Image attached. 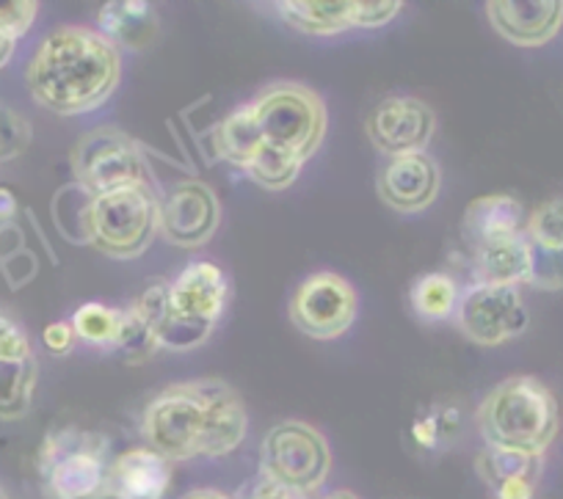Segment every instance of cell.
Returning a JSON list of instances; mask_svg holds the SVG:
<instances>
[{"instance_id":"1","label":"cell","mask_w":563,"mask_h":499,"mask_svg":"<svg viewBox=\"0 0 563 499\" xmlns=\"http://www.w3.org/2000/svg\"><path fill=\"white\" fill-rule=\"evenodd\" d=\"M327 102L299 80L263 86L213 130L216 155L265 191H288L327 138Z\"/></svg>"},{"instance_id":"2","label":"cell","mask_w":563,"mask_h":499,"mask_svg":"<svg viewBox=\"0 0 563 499\" xmlns=\"http://www.w3.org/2000/svg\"><path fill=\"white\" fill-rule=\"evenodd\" d=\"M144 447L169 464L191 458H224L249 433L243 398L221 378L177 381L161 389L141 411Z\"/></svg>"},{"instance_id":"3","label":"cell","mask_w":563,"mask_h":499,"mask_svg":"<svg viewBox=\"0 0 563 499\" xmlns=\"http://www.w3.org/2000/svg\"><path fill=\"white\" fill-rule=\"evenodd\" d=\"M122 80V51L89 25H58L36 45L25 86L56 117H84L111 100Z\"/></svg>"},{"instance_id":"4","label":"cell","mask_w":563,"mask_h":499,"mask_svg":"<svg viewBox=\"0 0 563 499\" xmlns=\"http://www.w3.org/2000/svg\"><path fill=\"white\" fill-rule=\"evenodd\" d=\"M230 303V279L210 259L186 265L175 281L155 279L130 307L150 325L161 348L191 351L208 343Z\"/></svg>"},{"instance_id":"5","label":"cell","mask_w":563,"mask_h":499,"mask_svg":"<svg viewBox=\"0 0 563 499\" xmlns=\"http://www.w3.org/2000/svg\"><path fill=\"white\" fill-rule=\"evenodd\" d=\"M475 428L484 447L544 458L561 431V411L544 381L536 376H511L481 400Z\"/></svg>"},{"instance_id":"6","label":"cell","mask_w":563,"mask_h":499,"mask_svg":"<svg viewBox=\"0 0 563 499\" xmlns=\"http://www.w3.org/2000/svg\"><path fill=\"white\" fill-rule=\"evenodd\" d=\"M84 241L111 259H139L161 235V199L153 188H122L86 199L78 215Z\"/></svg>"},{"instance_id":"7","label":"cell","mask_w":563,"mask_h":499,"mask_svg":"<svg viewBox=\"0 0 563 499\" xmlns=\"http://www.w3.org/2000/svg\"><path fill=\"white\" fill-rule=\"evenodd\" d=\"M111 469V442L89 428L47 433L36 455V475L45 499H102Z\"/></svg>"},{"instance_id":"8","label":"cell","mask_w":563,"mask_h":499,"mask_svg":"<svg viewBox=\"0 0 563 499\" xmlns=\"http://www.w3.org/2000/svg\"><path fill=\"white\" fill-rule=\"evenodd\" d=\"M69 160L78 188L89 197L122 188H153V169L144 146L113 124L80 135Z\"/></svg>"},{"instance_id":"9","label":"cell","mask_w":563,"mask_h":499,"mask_svg":"<svg viewBox=\"0 0 563 499\" xmlns=\"http://www.w3.org/2000/svg\"><path fill=\"white\" fill-rule=\"evenodd\" d=\"M260 472L310 497L332 475V447L310 422L282 420L265 433Z\"/></svg>"},{"instance_id":"10","label":"cell","mask_w":563,"mask_h":499,"mask_svg":"<svg viewBox=\"0 0 563 499\" xmlns=\"http://www.w3.org/2000/svg\"><path fill=\"white\" fill-rule=\"evenodd\" d=\"M356 312H360V296L354 285L332 270L307 276L288 303V314L296 329L318 343L343 337L354 325Z\"/></svg>"},{"instance_id":"11","label":"cell","mask_w":563,"mask_h":499,"mask_svg":"<svg viewBox=\"0 0 563 499\" xmlns=\"http://www.w3.org/2000/svg\"><path fill=\"white\" fill-rule=\"evenodd\" d=\"M453 320L464 337L481 348L511 343L522 337L530 325L528 303L519 287L495 285H470L467 290H462Z\"/></svg>"},{"instance_id":"12","label":"cell","mask_w":563,"mask_h":499,"mask_svg":"<svg viewBox=\"0 0 563 499\" xmlns=\"http://www.w3.org/2000/svg\"><path fill=\"white\" fill-rule=\"evenodd\" d=\"M365 133L382 155H420L434 141L437 113L431 111L429 102L417 100V97H384L367 117Z\"/></svg>"},{"instance_id":"13","label":"cell","mask_w":563,"mask_h":499,"mask_svg":"<svg viewBox=\"0 0 563 499\" xmlns=\"http://www.w3.org/2000/svg\"><path fill=\"white\" fill-rule=\"evenodd\" d=\"M221 224V202L202 180H183L161 199V235L177 248H202Z\"/></svg>"},{"instance_id":"14","label":"cell","mask_w":563,"mask_h":499,"mask_svg":"<svg viewBox=\"0 0 563 499\" xmlns=\"http://www.w3.org/2000/svg\"><path fill=\"white\" fill-rule=\"evenodd\" d=\"M442 175L431 155H404L389 157L376 177V191L387 208L395 213L415 215L429 210L440 197Z\"/></svg>"},{"instance_id":"15","label":"cell","mask_w":563,"mask_h":499,"mask_svg":"<svg viewBox=\"0 0 563 499\" xmlns=\"http://www.w3.org/2000/svg\"><path fill=\"white\" fill-rule=\"evenodd\" d=\"M486 20L517 47H544L563 29V0H489Z\"/></svg>"},{"instance_id":"16","label":"cell","mask_w":563,"mask_h":499,"mask_svg":"<svg viewBox=\"0 0 563 499\" xmlns=\"http://www.w3.org/2000/svg\"><path fill=\"white\" fill-rule=\"evenodd\" d=\"M172 488V464L150 447L124 450L108 469V499H164Z\"/></svg>"},{"instance_id":"17","label":"cell","mask_w":563,"mask_h":499,"mask_svg":"<svg viewBox=\"0 0 563 499\" xmlns=\"http://www.w3.org/2000/svg\"><path fill=\"white\" fill-rule=\"evenodd\" d=\"M533 279V252L525 235L503 237L473 248V285L522 287Z\"/></svg>"},{"instance_id":"18","label":"cell","mask_w":563,"mask_h":499,"mask_svg":"<svg viewBox=\"0 0 563 499\" xmlns=\"http://www.w3.org/2000/svg\"><path fill=\"white\" fill-rule=\"evenodd\" d=\"M475 472L489 486L495 499H536L541 458L484 447L475 458Z\"/></svg>"},{"instance_id":"19","label":"cell","mask_w":563,"mask_h":499,"mask_svg":"<svg viewBox=\"0 0 563 499\" xmlns=\"http://www.w3.org/2000/svg\"><path fill=\"white\" fill-rule=\"evenodd\" d=\"M271 9L305 36H340L356 29V0H276Z\"/></svg>"},{"instance_id":"20","label":"cell","mask_w":563,"mask_h":499,"mask_svg":"<svg viewBox=\"0 0 563 499\" xmlns=\"http://www.w3.org/2000/svg\"><path fill=\"white\" fill-rule=\"evenodd\" d=\"M525 208L519 199L508 193H489V197L473 199L464 210L462 232L470 246H484V243L503 241V237L519 235L525 230Z\"/></svg>"},{"instance_id":"21","label":"cell","mask_w":563,"mask_h":499,"mask_svg":"<svg viewBox=\"0 0 563 499\" xmlns=\"http://www.w3.org/2000/svg\"><path fill=\"white\" fill-rule=\"evenodd\" d=\"M97 31L119 51H144L158 36V18L144 0H113L97 14Z\"/></svg>"},{"instance_id":"22","label":"cell","mask_w":563,"mask_h":499,"mask_svg":"<svg viewBox=\"0 0 563 499\" xmlns=\"http://www.w3.org/2000/svg\"><path fill=\"white\" fill-rule=\"evenodd\" d=\"M464 406L453 398H440L422 406L420 414L411 420V442L426 453H448L464 436Z\"/></svg>"},{"instance_id":"23","label":"cell","mask_w":563,"mask_h":499,"mask_svg":"<svg viewBox=\"0 0 563 499\" xmlns=\"http://www.w3.org/2000/svg\"><path fill=\"white\" fill-rule=\"evenodd\" d=\"M40 365L34 356H0V420H20L34 403Z\"/></svg>"},{"instance_id":"24","label":"cell","mask_w":563,"mask_h":499,"mask_svg":"<svg viewBox=\"0 0 563 499\" xmlns=\"http://www.w3.org/2000/svg\"><path fill=\"white\" fill-rule=\"evenodd\" d=\"M459 298H462V287L451 274H442V270L422 274L409 290L411 309H415L417 318L429 320V323L451 320L459 309Z\"/></svg>"},{"instance_id":"25","label":"cell","mask_w":563,"mask_h":499,"mask_svg":"<svg viewBox=\"0 0 563 499\" xmlns=\"http://www.w3.org/2000/svg\"><path fill=\"white\" fill-rule=\"evenodd\" d=\"M69 323H73L78 343L100 351H119V340H122L124 329V309L89 301L75 309Z\"/></svg>"},{"instance_id":"26","label":"cell","mask_w":563,"mask_h":499,"mask_svg":"<svg viewBox=\"0 0 563 499\" xmlns=\"http://www.w3.org/2000/svg\"><path fill=\"white\" fill-rule=\"evenodd\" d=\"M522 235L530 243L533 257L563 254V197H552L547 202H541L525 219Z\"/></svg>"},{"instance_id":"27","label":"cell","mask_w":563,"mask_h":499,"mask_svg":"<svg viewBox=\"0 0 563 499\" xmlns=\"http://www.w3.org/2000/svg\"><path fill=\"white\" fill-rule=\"evenodd\" d=\"M34 130L31 122L20 111L9 106H0V166L18 160L31 146Z\"/></svg>"},{"instance_id":"28","label":"cell","mask_w":563,"mask_h":499,"mask_svg":"<svg viewBox=\"0 0 563 499\" xmlns=\"http://www.w3.org/2000/svg\"><path fill=\"white\" fill-rule=\"evenodd\" d=\"M36 14H40L36 0H7V3H0V31L20 40L31 31Z\"/></svg>"},{"instance_id":"29","label":"cell","mask_w":563,"mask_h":499,"mask_svg":"<svg viewBox=\"0 0 563 499\" xmlns=\"http://www.w3.org/2000/svg\"><path fill=\"white\" fill-rule=\"evenodd\" d=\"M0 356H14V359L34 356L29 331L23 329V323L18 318H12L3 309H0Z\"/></svg>"},{"instance_id":"30","label":"cell","mask_w":563,"mask_h":499,"mask_svg":"<svg viewBox=\"0 0 563 499\" xmlns=\"http://www.w3.org/2000/svg\"><path fill=\"white\" fill-rule=\"evenodd\" d=\"M400 0H356V29L376 31L393 23L400 14Z\"/></svg>"},{"instance_id":"31","label":"cell","mask_w":563,"mask_h":499,"mask_svg":"<svg viewBox=\"0 0 563 499\" xmlns=\"http://www.w3.org/2000/svg\"><path fill=\"white\" fill-rule=\"evenodd\" d=\"M241 499H307V497L305 494L294 491V488L282 486V483H276L274 477L260 472L257 477H252V480L246 483Z\"/></svg>"},{"instance_id":"32","label":"cell","mask_w":563,"mask_h":499,"mask_svg":"<svg viewBox=\"0 0 563 499\" xmlns=\"http://www.w3.org/2000/svg\"><path fill=\"white\" fill-rule=\"evenodd\" d=\"M78 337H75V329L69 320H56V323H47L42 331V345L51 351L53 356H67L75 348Z\"/></svg>"},{"instance_id":"33","label":"cell","mask_w":563,"mask_h":499,"mask_svg":"<svg viewBox=\"0 0 563 499\" xmlns=\"http://www.w3.org/2000/svg\"><path fill=\"white\" fill-rule=\"evenodd\" d=\"M14 47H18V40H14V36H9V34H3V31H0V69L7 67L9 62H12Z\"/></svg>"},{"instance_id":"34","label":"cell","mask_w":563,"mask_h":499,"mask_svg":"<svg viewBox=\"0 0 563 499\" xmlns=\"http://www.w3.org/2000/svg\"><path fill=\"white\" fill-rule=\"evenodd\" d=\"M183 499H235V497H230V494L224 491H216V488H197V491L186 494Z\"/></svg>"},{"instance_id":"35","label":"cell","mask_w":563,"mask_h":499,"mask_svg":"<svg viewBox=\"0 0 563 499\" xmlns=\"http://www.w3.org/2000/svg\"><path fill=\"white\" fill-rule=\"evenodd\" d=\"M321 499H360V497H356L354 491H345V488H338V491L327 494V497H321Z\"/></svg>"},{"instance_id":"36","label":"cell","mask_w":563,"mask_h":499,"mask_svg":"<svg viewBox=\"0 0 563 499\" xmlns=\"http://www.w3.org/2000/svg\"><path fill=\"white\" fill-rule=\"evenodd\" d=\"M0 499H9V494L3 491V488H0Z\"/></svg>"}]
</instances>
